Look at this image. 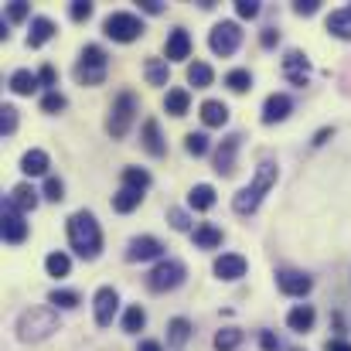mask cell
Instances as JSON below:
<instances>
[{"mask_svg": "<svg viewBox=\"0 0 351 351\" xmlns=\"http://www.w3.org/2000/svg\"><path fill=\"white\" fill-rule=\"evenodd\" d=\"M69 242L72 249L82 256V259H96L99 249H103V232H99V222L93 212H75L69 219Z\"/></svg>", "mask_w": 351, "mask_h": 351, "instance_id": "obj_1", "label": "cell"}, {"mask_svg": "<svg viewBox=\"0 0 351 351\" xmlns=\"http://www.w3.org/2000/svg\"><path fill=\"white\" fill-rule=\"evenodd\" d=\"M276 174H280V171H276V164H273V160H263V164L256 167L252 181H249V184H245V188H242V191H239V195L232 198V208H235V212H239V215H252V212L259 208L263 195H266V191L276 184Z\"/></svg>", "mask_w": 351, "mask_h": 351, "instance_id": "obj_2", "label": "cell"}, {"mask_svg": "<svg viewBox=\"0 0 351 351\" xmlns=\"http://www.w3.org/2000/svg\"><path fill=\"white\" fill-rule=\"evenodd\" d=\"M58 328H62V324H58L55 311H48V307H31V311H24V314L17 317V338H21V341H45V338H51Z\"/></svg>", "mask_w": 351, "mask_h": 351, "instance_id": "obj_3", "label": "cell"}, {"mask_svg": "<svg viewBox=\"0 0 351 351\" xmlns=\"http://www.w3.org/2000/svg\"><path fill=\"white\" fill-rule=\"evenodd\" d=\"M75 79L79 86H103L106 79V51L99 45H86L79 62H75Z\"/></svg>", "mask_w": 351, "mask_h": 351, "instance_id": "obj_4", "label": "cell"}, {"mask_svg": "<svg viewBox=\"0 0 351 351\" xmlns=\"http://www.w3.org/2000/svg\"><path fill=\"white\" fill-rule=\"evenodd\" d=\"M133 117H136V96L133 93H119L110 117H106V133L113 140H123L130 133V126H133Z\"/></svg>", "mask_w": 351, "mask_h": 351, "instance_id": "obj_5", "label": "cell"}, {"mask_svg": "<svg viewBox=\"0 0 351 351\" xmlns=\"http://www.w3.org/2000/svg\"><path fill=\"white\" fill-rule=\"evenodd\" d=\"M181 283H184V263H181V259H160V263L150 269V276H147V287H150L154 293L178 290Z\"/></svg>", "mask_w": 351, "mask_h": 351, "instance_id": "obj_6", "label": "cell"}, {"mask_svg": "<svg viewBox=\"0 0 351 351\" xmlns=\"http://www.w3.org/2000/svg\"><path fill=\"white\" fill-rule=\"evenodd\" d=\"M103 31H106V38H113V41H136L140 34H143V21L136 17V14H126V10H117V14H110L106 21H103Z\"/></svg>", "mask_w": 351, "mask_h": 351, "instance_id": "obj_7", "label": "cell"}, {"mask_svg": "<svg viewBox=\"0 0 351 351\" xmlns=\"http://www.w3.org/2000/svg\"><path fill=\"white\" fill-rule=\"evenodd\" d=\"M208 45H212V51L215 55H222V58H229L239 51V45H242V31H239V24L235 21H222V24H215L212 27V34H208Z\"/></svg>", "mask_w": 351, "mask_h": 351, "instance_id": "obj_8", "label": "cell"}, {"mask_svg": "<svg viewBox=\"0 0 351 351\" xmlns=\"http://www.w3.org/2000/svg\"><path fill=\"white\" fill-rule=\"evenodd\" d=\"M160 252H164V242L154 239V235H136V239H130V245H126V259H130V263L160 259Z\"/></svg>", "mask_w": 351, "mask_h": 351, "instance_id": "obj_9", "label": "cell"}, {"mask_svg": "<svg viewBox=\"0 0 351 351\" xmlns=\"http://www.w3.org/2000/svg\"><path fill=\"white\" fill-rule=\"evenodd\" d=\"M24 235H27V222H24V212L7 198L3 202V239L10 242V245H17V242H24Z\"/></svg>", "mask_w": 351, "mask_h": 351, "instance_id": "obj_10", "label": "cell"}, {"mask_svg": "<svg viewBox=\"0 0 351 351\" xmlns=\"http://www.w3.org/2000/svg\"><path fill=\"white\" fill-rule=\"evenodd\" d=\"M117 307H119V293L113 287H99L96 290V324L99 328H110L113 317H117Z\"/></svg>", "mask_w": 351, "mask_h": 351, "instance_id": "obj_11", "label": "cell"}, {"mask_svg": "<svg viewBox=\"0 0 351 351\" xmlns=\"http://www.w3.org/2000/svg\"><path fill=\"white\" fill-rule=\"evenodd\" d=\"M239 143H242V136H239V133H229V136L219 143V150H215V171H219L222 178L235 174V154H239Z\"/></svg>", "mask_w": 351, "mask_h": 351, "instance_id": "obj_12", "label": "cell"}, {"mask_svg": "<svg viewBox=\"0 0 351 351\" xmlns=\"http://www.w3.org/2000/svg\"><path fill=\"white\" fill-rule=\"evenodd\" d=\"M283 75L293 82V86H307V79H311V62H307V55L304 51H287V58H283Z\"/></svg>", "mask_w": 351, "mask_h": 351, "instance_id": "obj_13", "label": "cell"}, {"mask_svg": "<svg viewBox=\"0 0 351 351\" xmlns=\"http://www.w3.org/2000/svg\"><path fill=\"white\" fill-rule=\"evenodd\" d=\"M276 283H280V290L287 293V297H304V293H311V276L307 273H297V269H283V273H276Z\"/></svg>", "mask_w": 351, "mask_h": 351, "instance_id": "obj_14", "label": "cell"}, {"mask_svg": "<svg viewBox=\"0 0 351 351\" xmlns=\"http://www.w3.org/2000/svg\"><path fill=\"white\" fill-rule=\"evenodd\" d=\"M290 110H293V99L283 96V93H273V96L266 99V106H263V123H266V126L283 123V119L290 117Z\"/></svg>", "mask_w": 351, "mask_h": 351, "instance_id": "obj_15", "label": "cell"}, {"mask_svg": "<svg viewBox=\"0 0 351 351\" xmlns=\"http://www.w3.org/2000/svg\"><path fill=\"white\" fill-rule=\"evenodd\" d=\"M164 55H167V62H184V58L191 55V38H188V31H184V27H174V31L167 34Z\"/></svg>", "mask_w": 351, "mask_h": 351, "instance_id": "obj_16", "label": "cell"}, {"mask_svg": "<svg viewBox=\"0 0 351 351\" xmlns=\"http://www.w3.org/2000/svg\"><path fill=\"white\" fill-rule=\"evenodd\" d=\"M215 276L219 280H239V276H245V259L235 256V252H222L215 259Z\"/></svg>", "mask_w": 351, "mask_h": 351, "instance_id": "obj_17", "label": "cell"}, {"mask_svg": "<svg viewBox=\"0 0 351 351\" xmlns=\"http://www.w3.org/2000/svg\"><path fill=\"white\" fill-rule=\"evenodd\" d=\"M143 147H147V154H150V157H164L167 143H164V136H160L157 119H147V123H143Z\"/></svg>", "mask_w": 351, "mask_h": 351, "instance_id": "obj_18", "label": "cell"}, {"mask_svg": "<svg viewBox=\"0 0 351 351\" xmlns=\"http://www.w3.org/2000/svg\"><path fill=\"white\" fill-rule=\"evenodd\" d=\"M202 123L205 126H226L229 123V106L219 99H205L202 103Z\"/></svg>", "mask_w": 351, "mask_h": 351, "instance_id": "obj_19", "label": "cell"}, {"mask_svg": "<svg viewBox=\"0 0 351 351\" xmlns=\"http://www.w3.org/2000/svg\"><path fill=\"white\" fill-rule=\"evenodd\" d=\"M51 38H55V24L48 17H34L31 21V34H27V48H41Z\"/></svg>", "mask_w": 351, "mask_h": 351, "instance_id": "obj_20", "label": "cell"}, {"mask_svg": "<svg viewBox=\"0 0 351 351\" xmlns=\"http://www.w3.org/2000/svg\"><path fill=\"white\" fill-rule=\"evenodd\" d=\"M287 324H290V331H297V335L311 331V328H314V307H311V304L293 307V311L287 314Z\"/></svg>", "mask_w": 351, "mask_h": 351, "instance_id": "obj_21", "label": "cell"}, {"mask_svg": "<svg viewBox=\"0 0 351 351\" xmlns=\"http://www.w3.org/2000/svg\"><path fill=\"white\" fill-rule=\"evenodd\" d=\"M188 205H191L195 212H208V208L215 205V188H212V184H195V188L188 191Z\"/></svg>", "mask_w": 351, "mask_h": 351, "instance_id": "obj_22", "label": "cell"}, {"mask_svg": "<svg viewBox=\"0 0 351 351\" xmlns=\"http://www.w3.org/2000/svg\"><path fill=\"white\" fill-rule=\"evenodd\" d=\"M38 86H41V79H38L34 72H27V69H17V72L10 75V89H14L17 96H31Z\"/></svg>", "mask_w": 351, "mask_h": 351, "instance_id": "obj_23", "label": "cell"}, {"mask_svg": "<svg viewBox=\"0 0 351 351\" xmlns=\"http://www.w3.org/2000/svg\"><path fill=\"white\" fill-rule=\"evenodd\" d=\"M21 171H24V174H31V178L45 174V171H48V154H45V150H38V147H34V150H27V154L21 157Z\"/></svg>", "mask_w": 351, "mask_h": 351, "instance_id": "obj_24", "label": "cell"}, {"mask_svg": "<svg viewBox=\"0 0 351 351\" xmlns=\"http://www.w3.org/2000/svg\"><path fill=\"white\" fill-rule=\"evenodd\" d=\"M328 31H331L335 38L351 41V7H345V10H331V17H328Z\"/></svg>", "mask_w": 351, "mask_h": 351, "instance_id": "obj_25", "label": "cell"}, {"mask_svg": "<svg viewBox=\"0 0 351 351\" xmlns=\"http://www.w3.org/2000/svg\"><path fill=\"white\" fill-rule=\"evenodd\" d=\"M188 106H191V96H188V89H167L164 110H167L171 117H184V113H188Z\"/></svg>", "mask_w": 351, "mask_h": 351, "instance_id": "obj_26", "label": "cell"}, {"mask_svg": "<svg viewBox=\"0 0 351 351\" xmlns=\"http://www.w3.org/2000/svg\"><path fill=\"white\" fill-rule=\"evenodd\" d=\"M10 202H14L21 212H34V208H38V191H34L31 184H17V188L10 191Z\"/></svg>", "mask_w": 351, "mask_h": 351, "instance_id": "obj_27", "label": "cell"}, {"mask_svg": "<svg viewBox=\"0 0 351 351\" xmlns=\"http://www.w3.org/2000/svg\"><path fill=\"white\" fill-rule=\"evenodd\" d=\"M143 75L150 86H167V62L164 58H147L143 62Z\"/></svg>", "mask_w": 351, "mask_h": 351, "instance_id": "obj_28", "label": "cell"}, {"mask_svg": "<svg viewBox=\"0 0 351 351\" xmlns=\"http://www.w3.org/2000/svg\"><path fill=\"white\" fill-rule=\"evenodd\" d=\"M212 79H215L212 65H205V62H195V65H188V82H191L195 89H208V86H212Z\"/></svg>", "mask_w": 351, "mask_h": 351, "instance_id": "obj_29", "label": "cell"}, {"mask_svg": "<svg viewBox=\"0 0 351 351\" xmlns=\"http://www.w3.org/2000/svg\"><path fill=\"white\" fill-rule=\"evenodd\" d=\"M195 245H198V249H219V245H222V229H215V226H198V229H195Z\"/></svg>", "mask_w": 351, "mask_h": 351, "instance_id": "obj_30", "label": "cell"}, {"mask_svg": "<svg viewBox=\"0 0 351 351\" xmlns=\"http://www.w3.org/2000/svg\"><path fill=\"white\" fill-rule=\"evenodd\" d=\"M140 202H143V191H133V188H123L119 195H113V208H117L119 215L133 212V208H136Z\"/></svg>", "mask_w": 351, "mask_h": 351, "instance_id": "obj_31", "label": "cell"}, {"mask_svg": "<svg viewBox=\"0 0 351 351\" xmlns=\"http://www.w3.org/2000/svg\"><path fill=\"white\" fill-rule=\"evenodd\" d=\"M143 324H147V311H143L140 304L126 307V314H123V331H126V335H136Z\"/></svg>", "mask_w": 351, "mask_h": 351, "instance_id": "obj_32", "label": "cell"}, {"mask_svg": "<svg viewBox=\"0 0 351 351\" xmlns=\"http://www.w3.org/2000/svg\"><path fill=\"white\" fill-rule=\"evenodd\" d=\"M188 338H191V324H188L184 317H174V321L167 324V341H171L174 348H181Z\"/></svg>", "mask_w": 351, "mask_h": 351, "instance_id": "obj_33", "label": "cell"}, {"mask_svg": "<svg viewBox=\"0 0 351 351\" xmlns=\"http://www.w3.org/2000/svg\"><path fill=\"white\" fill-rule=\"evenodd\" d=\"M226 86H229L232 93H249V89H252V75H249V69H232V72L226 75Z\"/></svg>", "mask_w": 351, "mask_h": 351, "instance_id": "obj_34", "label": "cell"}, {"mask_svg": "<svg viewBox=\"0 0 351 351\" xmlns=\"http://www.w3.org/2000/svg\"><path fill=\"white\" fill-rule=\"evenodd\" d=\"M123 184L133 188V191H143V188L150 184V174H147L143 167H126V171H123Z\"/></svg>", "mask_w": 351, "mask_h": 351, "instance_id": "obj_35", "label": "cell"}, {"mask_svg": "<svg viewBox=\"0 0 351 351\" xmlns=\"http://www.w3.org/2000/svg\"><path fill=\"white\" fill-rule=\"evenodd\" d=\"M239 345H242V331H235V328H226L215 335V351H235Z\"/></svg>", "mask_w": 351, "mask_h": 351, "instance_id": "obj_36", "label": "cell"}, {"mask_svg": "<svg viewBox=\"0 0 351 351\" xmlns=\"http://www.w3.org/2000/svg\"><path fill=\"white\" fill-rule=\"evenodd\" d=\"M45 266H48L51 276H69V269H72V263H69L65 252H51V256L45 259Z\"/></svg>", "mask_w": 351, "mask_h": 351, "instance_id": "obj_37", "label": "cell"}, {"mask_svg": "<svg viewBox=\"0 0 351 351\" xmlns=\"http://www.w3.org/2000/svg\"><path fill=\"white\" fill-rule=\"evenodd\" d=\"M48 304L72 311V307H79V293H75V290H51V293H48Z\"/></svg>", "mask_w": 351, "mask_h": 351, "instance_id": "obj_38", "label": "cell"}, {"mask_svg": "<svg viewBox=\"0 0 351 351\" xmlns=\"http://www.w3.org/2000/svg\"><path fill=\"white\" fill-rule=\"evenodd\" d=\"M184 150H188L191 157L208 154V136H205V133H188V136H184Z\"/></svg>", "mask_w": 351, "mask_h": 351, "instance_id": "obj_39", "label": "cell"}, {"mask_svg": "<svg viewBox=\"0 0 351 351\" xmlns=\"http://www.w3.org/2000/svg\"><path fill=\"white\" fill-rule=\"evenodd\" d=\"M69 103H65V96L62 93H48L45 99H41V113H62Z\"/></svg>", "mask_w": 351, "mask_h": 351, "instance_id": "obj_40", "label": "cell"}, {"mask_svg": "<svg viewBox=\"0 0 351 351\" xmlns=\"http://www.w3.org/2000/svg\"><path fill=\"white\" fill-rule=\"evenodd\" d=\"M0 130H3V136H10L17 130V110L14 106H3L0 110Z\"/></svg>", "mask_w": 351, "mask_h": 351, "instance_id": "obj_41", "label": "cell"}, {"mask_svg": "<svg viewBox=\"0 0 351 351\" xmlns=\"http://www.w3.org/2000/svg\"><path fill=\"white\" fill-rule=\"evenodd\" d=\"M45 198H48V202H62V198H65V184H62L58 178H48V181H45Z\"/></svg>", "mask_w": 351, "mask_h": 351, "instance_id": "obj_42", "label": "cell"}, {"mask_svg": "<svg viewBox=\"0 0 351 351\" xmlns=\"http://www.w3.org/2000/svg\"><path fill=\"white\" fill-rule=\"evenodd\" d=\"M69 14H72V21H89V17H93V3H89V0H75V3L69 7Z\"/></svg>", "mask_w": 351, "mask_h": 351, "instance_id": "obj_43", "label": "cell"}, {"mask_svg": "<svg viewBox=\"0 0 351 351\" xmlns=\"http://www.w3.org/2000/svg\"><path fill=\"white\" fill-rule=\"evenodd\" d=\"M167 222H171L178 232H188V226H191V222H188V215H184L181 208H171V212H167Z\"/></svg>", "mask_w": 351, "mask_h": 351, "instance_id": "obj_44", "label": "cell"}, {"mask_svg": "<svg viewBox=\"0 0 351 351\" xmlns=\"http://www.w3.org/2000/svg\"><path fill=\"white\" fill-rule=\"evenodd\" d=\"M235 14H239V17H249V21H252V17L259 14V3H256V0H239V3H235Z\"/></svg>", "mask_w": 351, "mask_h": 351, "instance_id": "obj_45", "label": "cell"}, {"mask_svg": "<svg viewBox=\"0 0 351 351\" xmlns=\"http://www.w3.org/2000/svg\"><path fill=\"white\" fill-rule=\"evenodd\" d=\"M317 7H321V0H297V3H293V10H297L300 17H311V14H317Z\"/></svg>", "mask_w": 351, "mask_h": 351, "instance_id": "obj_46", "label": "cell"}, {"mask_svg": "<svg viewBox=\"0 0 351 351\" xmlns=\"http://www.w3.org/2000/svg\"><path fill=\"white\" fill-rule=\"evenodd\" d=\"M7 17H10V21H24V17H27V3H24V0H14V3L7 7Z\"/></svg>", "mask_w": 351, "mask_h": 351, "instance_id": "obj_47", "label": "cell"}, {"mask_svg": "<svg viewBox=\"0 0 351 351\" xmlns=\"http://www.w3.org/2000/svg\"><path fill=\"white\" fill-rule=\"evenodd\" d=\"M259 348H263V351H280L276 335H273V331H263V335H259Z\"/></svg>", "mask_w": 351, "mask_h": 351, "instance_id": "obj_48", "label": "cell"}, {"mask_svg": "<svg viewBox=\"0 0 351 351\" xmlns=\"http://www.w3.org/2000/svg\"><path fill=\"white\" fill-rule=\"evenodd\" d=\"M276 41H280V31H273V27H266V31L259 34V45H263V48H273Z\"/></svg>", "mask_w": 351, "mask_h": 351, "instance_id": "obj_49", "label": "cell"}, {"mask_svg": "<svg viewBox=\"0 0 351 351\" xmlns=\"http://www.w3.org/2000/svg\"><path fill=\"white\" fill-rule=\"evenodd\" d=\"M38 79H41V86H55V69L51 65H41L38 69Z\"/></svg>", "mask_w": 351, "mask_h": 351, "instance_id": "obj_50", "label": "cell"}, {"mask_svg": "<svg viewBox=\"0 0 351 351\" xmlns=\"http://www.w3.org/2000/svg\"><path fill=\"white\" fill-rule=\"evenodd\" d=\"M140 7H143L147 14H164V3H160V0H140Z\"/></svg>", "mask_w": 351, "mask_h": 351, "instance_id": "obj_51", "label": "cell"}, {"mask_svg": "<svg viewBox=\"0 0 351 351\" xmlns=\"http://www.w3.org/2000/svg\"><path fill=\"white\" fill-rule=\"evenodd\" d=\"M328 351H351V345H348V341H341V338H338V341H328Z\"/></svg>", "mask_w": 351, "mask_h": 351, "instance_id": "obj_52", "label": "cell"}, {"mask_svg": "<svg viewBox=\"0 0 351 351\" xmlns=\"http://www.w3.org/2000/svg\"><path fill=\"white\" fill-rule=\"evenodd\" d=\"M136 351H160V345H157V341H140Z\"/></svg>", "mask_w": 351, "mask_h": 351, "instance_id": "obj_53", "label": "cell"}, {"mask_svg": "<svg viewBox=\"0 0 351 351\" xmlns=\"http://www.w3.org/2000/svg\"><path fill=\"white\" fill-rule=\"evenodd\" d=\"M331 133H335V130H321V133H317V136H314V143H317V147H321V143H324V140H328V136H331Z\"/></svg>", "mask_w": 351, "mask_h": 351, "instance_id": "obj_54", "label": "cell"}]
</instances>
